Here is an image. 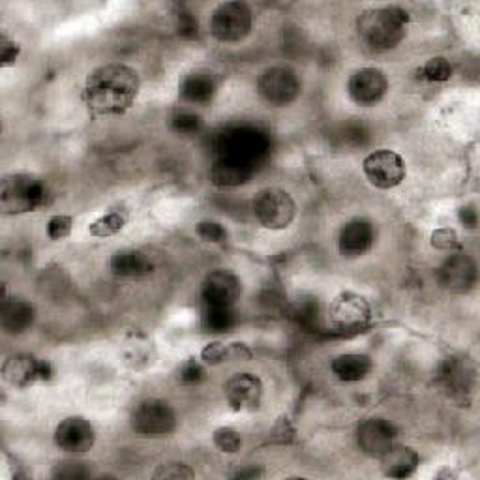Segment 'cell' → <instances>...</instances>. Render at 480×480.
<instances>
[{"instance_id": "7", "label": "cell", "mask_w": 480, "mask_h": 480, "mask_svg": "<svg viewBox=\"0 0 480 480\" xmlns=\"http://www.w3.org/2000/svg\"><path fill=\"white\" fill-rule=\"evenodd\" d=\"M268 141L265 133L256 128H235L225 131L220 138L218 152L220 158L233 160L246 165H256V162L266 155Z\"/></svg>"}, {"instance_id": "40", "label": "cell", "mask_w": 480, "mask_h": 480, "mask_svg": "<svg viewBox=\"0 0 480 480\" xmlns=\"http://www.w3.org/2000/svg\"><path fill=\"white\" fill-rule=\"evenodd\" d=\"M179 32L184 38L198 36V19H194V15L191 13L181 12L179 13Z\"/></svg>"}, {"instance_id": "35", "label": "cell", "mask_w": 480, "mask_h": 480, "mask_svg": "<svg viewBox=\"0 0 480 480\" xmlns=\"http://www.w3.org/2000/svg\"><path fill=\"white\" fill-rule=\"evenodd\" d=\"M21 55V46L12 42L6 34L0 36V66L8 68L13 66Z\"/></svg>"}, {"instance_id": "20", "label": "cell", "mask_w": 480, "mask_h": 480, "mask_svg": "<svg viewBox=\"0 0 480 480\" xmlns=\"http://www.w3.org/2000/svg\"><path fill=\"white\" fill-rule=\"evenodd\" d=\"M381 469L391 478H409L420 466V456L411 447L392 445L385 454L379 456Z\"/></svg>"}, {"instance_id": "21", "label": "cell", "mask_w": 480, "mask_h": 480, "mask_svg": "<svg viewBox=\"0 0 480 480\" xmlns=\"http://www.w3.org/2000/svg\"><path fill=\"white\" fill-rule=\"evenodd\" d=\"M218 81L210 72H191L181 81V98L188 104L203 105L215 98Z\"/></svg>"}, {"instance_id": "14", "label": "cell", "mask_w": 480, "mask_h": 480, "mask_svg": "<svg viewBox=\"0 0 480 480\" xmlns=\"http://www.w3.org/2000/svg\"><path fill=\"white\" fill-rule=\"evenodd\" d=\"M398 432L385 418H366L358 425L357 441L362 452L379 458L396 443Z\"/></svg>"}, {"instance_id": "3", "label": "cell", "mask_w": 480, "mask_h": 480, "mask_svg": "<svg viewBox=\"0 0 480 480\" xmlns=\"http://www.w3.org/2000/svg\"><path fill=\"white\" fill-rule=\"evenodd\" d=\"M47 184L29 173H13L0 184V208L4 215H25L47 205Z\"/></svg>"}, {"instance_id": "42", "label": "cell", "mask_w": 480, "mask_h": 480, "mask_svg": "<svg viewBox=\"0 0 480 480\" xmlns=\"http://www.w3.org/2000/svg\"><path fill=\"white\" fill-rule=\"evenodd\" d=\"M459 222L466 223L469 229H475L478 223V215L475 206H464L462 210H459Z\"/></svg>"}, {"instance_id": "12", "label": "cell", "mask_w": 480, "mask_h": 480, "mask_svg": "<svg viewBox=\"0 0 480 480\" xmlns=\"http://www.w3.org/2000/svg\"><path fill=\"white\" fill-rule=\"evenodd\" d=\"M389 90V80L379 68H360L353 72L348 83L349 98L360 107L377 105Z\"/></svg>"}, {"instance_id": "37", "label": "cell", "mask_w": 480, "mask_h": 480, "mask_svg": "<svg viewBox=\"0 0 480 480\" xmlns=\"http://www.w3.org/2000/svg\"><path fill=\"white\" fill-rule=\"evenodd\" d=\"M53 476L56 478H85L88 476V471L85 467V464L81 462H63L55 467Z\"/></svg>"}, {"instance_id": "16", "label": "cell", "mask_w": 480, "mask_h": 480, "mask_svg": "<svg viewBox=\"0 0 480 480\" xmlns=\"http://www.w3.org/2000/svg\"><path fill=\"white\" fill-rule=\"evenodd\" d=\"M374 242H375L374 225L368 220L357 218L341 227L338 237V249L343 257L357 259L370 252Z\"/></svg>"}, {"instance_id": "39", "label": "cell", "mask_w": 480, "mask_h": 480, "mask_svg": "<svg viewBox=\"0 0 480 480\" xmlns=\"http://www.w3.org/2000/svg\"><path fill=\"white\" fill-rule=\"evenodd\" d=\"M155 478H194V471L184 464H171V466H162L155 473Z\"/></svg>"}, {"instance_id": "26", "label": "cell", "mask_w": 480, "mask_h": 480, "mask_svg": "<svg viewBox=\"0 0 480 480\" xmlns=\"http://www.w3.org/2000/svg\"><path fill=\"white\" fill-rule=\"evenodd\" d=\"M34 323V306L25 300H3V329L8 334H21Z\"/></svg>"}, {"instance_id": "29", "label": "cell", "mask_w": 480, "mask_h": 480, "mask_svg": "<svg viewBox=\"0 0 480 480\" xmlns=\"http://www.w3.org/2000/svg\"><path fill=\"white\" fill-rule=\"evenodd\" d=\"M420 78L430 83H445L452 78V66L443 56H434L418 70Z\"/></svg>"}, {"instance_id": "2", "label": "cell", "mask_w": 480, "mask_h": 480, "mask_svg": "<svg viewBox=\"0 0 480 480\" xmlns=\"http://www.w3.org/2000/svg\"><path fill=\"white\" fill-rule=\"evenodd\" d=\"M409 13L400 6L372 8L357 19L358 36L372 49L387 51L396 47L406 38Z\"/></svg>"}, {"instance_id": "1", "label": "cell", "mask_w": 480, "mask_h": 480, "mask_svg": "<svg viewBox=\"0 0 480 480\" xmlns=\"http://www.w3.org/2000/svg\"><path fill=\"white\" fill-rule=\"evenodd\" d=\"M139 73L126 64H105L88 73L83 102L96 114H122L139 94Z\"/></svg>"}, {"instance_id": "24", "label": "cell", "mask_w": 480, "mask_h": 480, "mask_svg": "<svg viewBox=\"0 0 480 480\" xmlns=\"http://www.w3.org/2000/svg\"><path fill=\"white\" fill-rule=\"evenodd\" d=\"M252 355V349L240 341H210L201 351V360L208 366H220V364L232 360H249Z\"/></svg>"}, {"instance_id": "15", "label": "cell", "mask_w": 480, "mask_h": 480, "mask_svg": "<svg viewBox=\"0 0 480 480\" xmlns=\"http://www.w3.org/2000/svg\"><path fill=\"white\" fill-rule=\"evenodd\" d=\"M263 383L256 374H235L225 383V400L235 411H252L259 408Z\"/></svg>"}, {"instance_id": "34", "label": "cell", "mask_w": 480, "mask_h": 480, "mask_svg": "<svg viewBox=\"0 0 480 480\" xmlns=\"http://www.w3.org/2000/svg\"><path fill=\"white\" fill-rule=\"evenodd\" d=\"M198 235H199V239H203L205 242H210V244H222L229 237L227 229L218 222H201L198 225Z\"/></svg>"}, {"instance_id": "23", "label": "cell", "mask_w": 480, "mask_h": 480, "mask_svg": "<svg viewBox=\"0 0 480 480\" xmlns=\"http://www.w3.org/2000/svg\"><path fill=\"white\" fill-rule=\"evenodd\" d=\"M372 366L374 364L368 355L343 353L333 360L331 370L343 383H357L372 372Z\"/></svg>"}, {"instance_id": "33", "label": "cell", "mask_w": 480, "mask_h": 480, "mask_svg": "<svg viewBox=\"0 0 480 480\" xmlns=\"http://www.w3.org/2000/svg\"><path fill=\"white\" fill-rule=\"evenodd\" d=\"M73 218L68 215H55L47 222V237L51 240H64L70 237Z\"/></svg>"}, {"instance_id": "27", "label": "cell", "mask_w": 480, "mask_h": 480, "mask_svg": "<svg viewBox=\"0 0 480 480\" xmlns=\"http://www.w3.org/2000/svg\"><path fill=\"white\" fill-rule=\"evenodd\" d=\"M128 222V216L124 210L117 208V210H109L107 215L100 216L98 220H94L90 225H88V233L96 239H107V237H113L121 233L124 225Z\"/></svg>"}, {"instance_id": "25", "label": "cell", "mask_w": 480, "mask_h": 480, "mask_svg": "<svg viewBox=\"0 0 480 480\" xmlns=\"http://www.w3.org/2000/svg\"><path fill=\"white\" fill-rule=\"evenodd\" d=\"M252 173L254 165L218 158V162L213 165V171H210V181L218 188H237L248 182Z\"/></svg>"}, {"instance_id": "17", "label": "cell", "mask_w": 480, "mask_h": 480, "mask_svg": "<svg viewBox=\"0 0 480 480\" xmlns=\"http://www.w3.org/2000/svg\"><path fill=\"white\" fill-rule=\"evenodd\" d=\"M242 285L240 280L229 271H213L210 273L205 282H203V300L205 306H232L237 302L240 297Z\"/></svg>"}, {"instance_id": "10", "label": "cell", "mask_w": 480, "mask_h": 480, "mask_svg": "<svg viewBox=\"0 0 480 480\" xmlns=\"http://www.w3.org/2000/svg\"><path fill=\"white\" fill-rule=\"evenodd\" d=\"M257 90L266 104L283 107L293 104L299 98L300 81L291 68L274 66L261 73Z\"/></svg>"}, {"instance_id": "11", "label": "cell", "mask_w": 480, "mask_h": 480, "mask_svg": "<svg viewBox=\"0 0 480 480\" xmlns=\"http://www.w3.org/2000/svg\"><path fill=\"white\" fill-rule=\"evenodd\" d=\"M53 377V366L47 360H38L32 355H12L3 364V379L15 389H27L36 381Z\"/></svg>"}, {"instance_id": "32", "label": "cell", "mask_w": 480, "mask_h": 480, "mask_svg": "<svg viewBox=\"0 0 480 480\" xmlns=\"http://www.w3.org/2000/svg\"><path fill=\"white\" fill-rule=\"evenodd\" d=\"M206 377V372L203 368V364L196 358H188L181 370H179V381L184 385H199Z\"/></svg>"}, {"instance_id": "4", "label": "cell", "mask_w": 480, "mask_h": 480, "mask_svg": "<svg viewBox=\"0 0 480 480\" xmlns=\"http://www.w3.org/2000/svg\"><path fill=\"white\" fill-rule=\"evenodd\" d=\"M252 208L257 222L266 229H273V232L290 227L297 215L293 198L280 188H265L257 191Z\"/></svg>"}, {"instance_id": "22", "label": "cell", "mask_w": 480, "mask_h": 480, "mask_svg": "<svg viewBox=\"0 0 480 480\" xmlns=\"http://www.w3.org/2000/svg\"><path fill=\"white\" fill-rule=\"evenodd\" d=\"M111 271L121 278H141L152 273V261L139 249H119L111 257Z\"/></svg>"}, {"instance_id": "6", "label": "cell", "mask_w": 480, "mask_h": 480, "mask_svg": "<svg viewBox=\"0 0 480 480\" xmlns=\"http://www.w3.org/2000/svg\"><path fill=\"white\" fill-rule=\"evenodd\" d=\"M254 15L244 3H223L210 17V32L222 44H237L252 32Z\"/></svg>"}, {"instance_id": "36", "label": "cell", "mask_w": 480, "mask_h": 480, "mask_svg": "<svg viewBox=\"0 0 480 480\" xmlns=\"http://www.w3.org/2000/svg\"><path fill=\"white\" fill-rule=\"evenodd\" d=\"M201 128V119L196 113H179L173 117V130L179 133H194Z\"/></svg>"}, {"instance_id": "30", "label": "cell", "mask_w": 480, "mask_h": 480, "mask_svg": "<svg viewBox=\"0 0 480 480\" xmlns=\"http://www.w3.org/2000/svg\"><path fill=\"white\" fill-rule=\"evenodd\" d=\"M213 443L220 452L225 454H235L242 447V437L237 430L229 426H220L213 432Z\"/></svg>"}, {"instance_id": "28", "label": "cell", "mask_w": 480, "mask_h": 480, "mask_svg": "<svg viewBox=\"0 0 480 480\" xmlns=\"http://www.w3.org/2000/svg\"><path fill=\"white\" fill-rule=\"evenodd\" d=\"M203 324L208 333H227L235 324L232 306H205Z\"/></svg>"}, {"instance_id": "43", "label": "cell", "mask_w": 480, "mask_h": 480, "mask_svg": "<svg viewBox=\"0 0 480 480\" xmlns=\"http://www.w3.org/2000/svg\"><path fill=\"white\" fill-rule=\"evenodd\" d=\"M235 476H237V478H257V476H263V471L248 469V471H239Z\"/></svg>"}, {"instance_id": "13", "label": "cell", "mask_w": 480, "mask_h": 480, "mask_svg": "<svg viewBox=\"0 0 480 480\" xmlns=\"http://www.w3.org/2000/svg\"><path fill=\"white\" fill-rule=\"evenodd\" d=\"M96 443V430L83 417H68L55 430V445L70 454H83Z\"/></svg>"}, {"instance_id": "31", "label": "cell", "mask_w": 480, "mask_h": 480, "mask_svg": "<svg viewBox=\"0 0 480 480\" xmlns=\"http://www.w3.org/2000/svg\"><path fill=\"white\" fill-rule=\"evenodd\" d=\"M432 248L439 249V252H462V240H459L458 233L454 232V229L451 227H441V229H435V232L432 233V240H430Z\"/></svg>"}, {"instance_id": "5", "label": "cell", "mask_w": 480, "mask_h": 480, "mask_svg": "<svg viewBox=\"0 0 480 480\" xmlns=\"http://www.w3.org/2000/svg\"><path fill=\"white\" fill-rule=\"evenodd\" d=\"M372 321V308L366 297L353 291L340 293L329 306V323L336 333H360Z\"/></svg>"}, {"instance_id": "8", "label": "cell", "mask_w": 480, "mask_h": 480, "mask_svg": "<svg viewBox=\"0 0 480 480\" xmlns=\"http://www.w3.org/2000/svg\"><path fill=\"white\" fill-rule=\"evenodd\" d=\"M130 425L139 435H169L177 430L179 420L167 401L150 398L133 408Z\"/></svg>"}, {"instance_id": "41", "label": "cell", "mask_w": 480, "mask_h": 480, "mask_svg": "<svg viewBox=\"0 0 480 480\" xmlns=\"http://www.w3.org/2000/svg\"><path fill=\"white\" fill-rule=\"evenodd\" d=\"M291 435H293V430L290 426V422H287V418L282 417L278 420V425L274 426V437H278L280 443H287V441L291 439Z\"/></svg>"}, {"instance_id": "38", "label": "cell", "mask_w": 480, "mask_h": 480, "mask_svg": "<svg viewBox=\"0 0 480 480\" xmlns=\"http://www.w3.org/2000/svg\"><path fill=\"white\" fill-rule=\"evenodd\" d=\"M295 316H297V319H299V323L302 326H308V329H310V326H314V324L317 326V319H319L317 302L316 304L314 302H300L297 312H295Z\"/></svg>"}, {"instance_id": "18", "label": "cell", "mask_w": 480, "mask_h": 480, "mask_svg": "<svg viewBox=\"0 0 480 480\" xmlns=\"http://www.w3.org/2000/svg\"><path fill=\"white\" fill-rule=\"evenodd\" d=\"M441 381L445 389L451 392L452 400L464 401L475 385V370L466 358H447L441 366Z\"/></svg>"}, {"instance_id": "19", "label": "cell", "mask_w": 480, "mask_h": 480, "mask_svg": "<svg viewBox=\"0 0 480 480\" xmlns=\"http://www.w3.org/2000/svg\"><path fill=\"white\" fill-rule=\"evenodd\" d=\"M439 278L449 291L466 293L476 280V266L466 254H456L451 256L445 265L441 266Z\"/></svg>"}, {"instance_id": "9", "label": "cell", "mask_w": 480, "mask_h": 480, "mask_svg": "<svg viewBox=\"0 0 480 480\" xmlns=\"http://www.w3.org/2000/svg\"><path fill=\"white\" fill-rule=\"evenodd\" d=\"M362 171L368 182L379 189H392L406 181V162L394 150L379 148L364 158Z\"/></svg>"}]
</instances>
